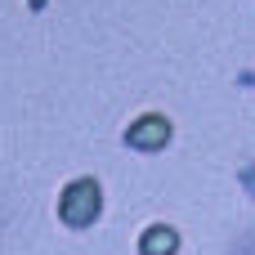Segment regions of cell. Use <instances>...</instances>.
I'll list each match as a JSON object with an SVG mask.
<instances>
[{"instance_id":"obj_1","label":"cell","mask_w":255,"mask_h":255,"mask_svg":"<svg viewBox=\"0 0 255 255\" xmlns=\"http://www.w3.org/2000/svg\"><path fill=\"white\" fill-rule=\"evenodd\" d=\"M166 134H170L166 117H143V121H134V126L126 130V143H134V148H161Z\"/></svg>"},{"instance_id":"obj_2","label":"cell","mask_w":255,"mask_h":255,"mask_svg":"<svg viewBox=\"0 0 255 255\" xmlns=\"http://www.w3.org/2000/svg\"><path fill=\"white\" fill-rule=\"evenodd\" d=\"M94 202H99V188H94L90 179H81V184H72V188H67L63 211H67V220L76 224V220H90V215H94Z\"/></svg>"}]
</instances>
